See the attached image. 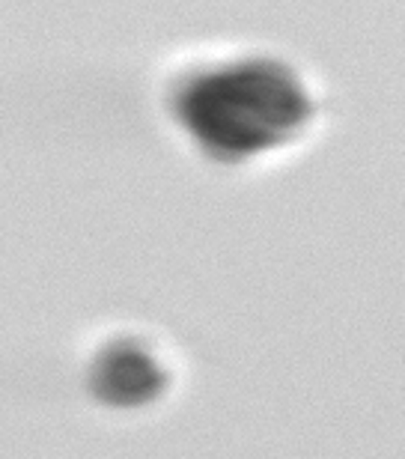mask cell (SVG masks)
I'll return each mask as SVG.
<instances>
[{"instance_id":"7a4b0ae2","label":"cell","mask_w":405,"mask_h":459,"mask_svg":"<svg viewBox=\"0 0 405 459\" xmlns=\"http://www.w3.org/2000/svg\"><path fill=\"white\" fill-rule=\"evenodd\" d=\"M96 394L108 403L134 406V403L152 400L161 391L164 373L159 370L155 358L132 343L108 349L99 358L93 376Z\"/></svg>"},{"instance_id":"6da1fadb","label":"cell","mask_w":405,"mask_h":459,"mask_svg":"<svg viewBox=\"0 0 405 459\" xmlns=\"http://www.w3.org/2000/svg\"><path fill=\"white\" fill-rule=\"evenodd\" d=\"M185 119L209 150L220 155H247L271 146L307 117L298 84L271 63L211 72L185 87L179 99Z\"/></svg>"}]
</instances>
